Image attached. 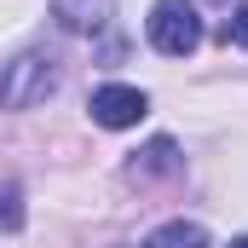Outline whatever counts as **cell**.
<instances>
[{
  "label": "cell",
  "instance_id": "obj_1",
  "mask_svg": "<svg viewBox=\"0 0 248 248\" xmlns=\"http://www.w3.org/2000/svg\"><path fill=\"white\" fill-rule=\"evenodd\" d=\"M58 93V63L46 52H17L0 69V110H35Z\"/></svg>",
  "mask_w": 248,
  "mask_h": 248
},
{
  "label": "cell",
  "instance_id": "obj_6",
  "mask_svg": "<svg viewBox=\"0 0 248 248\" xmlns=\"http://www.w3.org/2000/svg\"><path fill=\"white\" fill-rule=\"evenodd\" d=\"M144 248H208V231H202V225H185V219H173V225L150 231Z\"/></svg>",
  "mask_w": 248,
  "mask_h": 248
},
{
  "label": "cell",
  "instance_id": "obj_8",
  "mask_svg": "<svg viewBox=\"0 0 248 248\" xmlns=\"http://www.w3.org/2000/svg\"><path fill=\"white\" fill-rule=\"evenodd\" d=\"M219 41H225V46H248V6H237V12L225 17V29H219Z\"/></svg>",
  "mask_w": 248,
  "mask_h": 248
},
{
  "label": "cell",
  "instance_id": "obj_7",
  "mask_svg": "<svg viewBox=\"0 0 248 248\" xmlns=\"http://www.w3.org/2000/svg\"><path fill=\"white\" fill-rule=\"evenodd\" d=\"M0 231H23V196H17V185H0Z\"/></svg>",
  "mask_w": 248,
  "mask_h": 248
},
{
  "label": "cell",
  "instance_id": "obj_4",
  "mask_svg": "<svg viewBox=\"0 0 248 248\" xmlns=\"http://www.w3.org/2000/svg\"><path fill=\"white\" fill-rule=\"evenodd\" d=\"M185 168V156L173 150V139H150L144 150H133V162H127V179H168V173H179Z\"/></svg>",
  "mask_w": 248,
  "mask_h": 248
},
{
  "label": "cell",
  "instance_id": "obj_2",
  "mask_svg": "<svg viewBox=\"0 0 248 248\" xmlns=\"http://www.w3.org/2000/svg\"><path fill=\"white\" fill-rule=\"evenodd\" d=\"M150 46L162 58H190L202 46V12L190 0H156L150 6Z\"/></svg>",
  "mask_w": 248,
  "mask_h": 248
},
{
  "label": "cell",
  "instance_id": "obj_5",
  "mask_svg": "<svg viewBox=\"0 0 248 248\" xmlns=\"http://www.w3.org/2000/svg\"><path fill=\"white\" fill-rule=\"evenodd\" d=\"M52 17L69 35H93V29L110 23V0H52Z\"/></svg>",
  "mask_w": 248,
  "mask_h": 248
},
{
  "label": "cell",
  "instance_id": "obj_9",
  "mask_svg": "<svg viewBox=\"0 0 248 248\" xmlns=\"http://www.w3.org/2000/svg\"><path fill=\"white\" fill-rule=\"evenodd\" d=\"M231 248H248V237H231Z\"/></svg>",
  "mask_w": 248,
  "mask_h": 248
},
{
  "label": "cell",
  "instance_id": "obj_3",
  "mask_svg": "<svg viewBox=\"0 0 248 248\" xmlns=\"http://www.w3.org/2000/svg\"><path fill=\"white\" fill-rule=\"evenodd\" d=\"M87 110H93V122H98V127H133V122H144L150 98H144L139 87H98Z\"/></svg>",
  "mask_w": 248,
  "mask_h": 248
}]
</instances>
